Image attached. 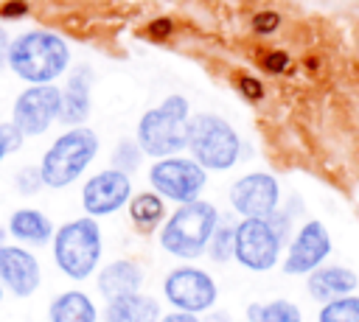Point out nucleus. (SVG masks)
<instances>
[{
	"label": "nucleus",
	"instance_id": "f257e3e1",
	"mask_svg": "<svg viewBox=\"0 0 359 322\" xmlns=\"http://www.w3.org/2000/svg\"><path fill=\"white\" fill-rule=\"evenodd\" d=\"M137 146L151 157H171L188 146V104L180 95L165 98L137 123Z\"/></svg>",
	"mask_w": 359,
	"mask_h": 322
},
{
	"label": "nucleus",
	"instance_id": "f03ea898",
	"mask_svg": "<svg viewBox=\"0 0 359 322\" xmlns=\"http://www.w3.org/2000/svg\"><path fill=\"white\" fill-rule=\"evenodd\" d=\"M219 224V213L210 202H188L182 204L163 227L160 244L165 252L177 258H196L208 249V241Z\"/></svg>",
	"mask_w": 359,
	"mask_h": 322
},
{
	"label": "nucleus",
	"instance_id": "7ed1b4c3",
	"mask_svg": "<svg viewBox=\"0 0 359 322\" xmlns=\"http://www.w3.org/2000/svg\"><path fill=\"white\" fill-rule=\"evenodd\" d=\"M95 151H98L95 132H90V129H70V132H65L42 157V165H39L42 182L50 185V188L70 185L93 162Z\"/></svg>",
	"mask_w": 359,
	"mask_h": 322
},
{
	"label": "nucleus",
	"instance_id": "20e7f679",
	"mask_svg": "<svg viewBox=\"0 0 359 322\" xmlns=\"http://www.w3.org/2000/svg\"><path fill=\"white\" fill-rule=\"evenodd\" d=\"M53 258L56 266L73 277L84 280L93 274L101 258V230L93 218H76L65 227H59L53 238Z\"/></svg>",
	"mask_w": 359,
	"mask_h": 322
},
{
	"label": "nucleus",
	"instance_id": "39448f33",
	"mask_svg": "<svg viewBox=\"0 0 359 322\" xmlns=\"http://www.w3.org/2000/svg\"><path fill=\"white\" fill-rule=\"evenodd\" d=\"M188 148L202 168L224 171L238 160V134L219 115H196L188 120Z\"/></svg>",
	"mask_w": 359,
	"mask_h": 322
},
{
	"label": "nucleus",
	"instance_id": "423d86ee",
	"mask_svg": "<svg viewBox=\"0 0 359 322\" xmlns=\"http://www.w3.org/2000/svg\"><path fill=\"white\" fill-rule=\"evenodd\" d=\"M8 62L28 81H50L53 76H59L65 70L67 48L59 36L45 34V31H34V34L20 36L11 45Z\"/></svg>",
	"mask_w": 359,
	"mask_h": 322
},
{
	"label": "nucleus",
	"instance_id": "0eeeda50",
	"mask_svg": "<svg viewBox=\"0 0 359 322\" xmlns=\"http://www.w3.org/2000/svg\"><path fill=\"white\" fill-rule=\"evenodd\" d=\"M280 238L272 230L269 218H244L236 224V252L233 258L250 272H266L278 263Z\"/></svg>",
	"mask_w": 359,
	"mask_h": 322
},
{
	"label": "nucleus",
	"instance_id": "6e6552de",
	"mask_svg": "<svg viewBox=\"0 0 359 322\" xmlns=\"http://www.w3.org/2000/svg\"><path fill=\"white\" fill-rule=\"evenodd\" d=\"M149 179L160 196L188 204V202H196L199 190L205 188V168L196 165L194 160L165 157L151 165Z\"/></svg>",
	"mask_w": 359,
	"mask_h": 322
},
{
	"label": "nucleus",
	"instance_id": "1a4fd4ad",
	"mask_svg": "<svg viewBox=\"0 0 359 322\" xmlns=\"http://www.w3.org/2000/svg\"><path fill=\"white\" fill-rule=\"evenodd\" d=\"M165 300L185 314H202L210 311L216 302V283L208 272L194 269V266H180L174 272H168L165 283H163Z\"/></svg>",
	"mask_w": 359,
	"mask_h": 322
},
{
	"label": "nucleus",
	"instance_id": "9d476101",
	"mask_svg": "<svg viewBox=\"0 0 359 322\" xmlns=\"http://www.w3.org/2000/svg\"><path fill=\"white\" fill-rule=\"evenodd\" d=\"M62 92L50 84H39L25 90L14 104V129L20 134H42L53 118H59Z\"/></svg>",
	"mask_w": 359,
	"mask_h": 322
},
{
	"label": "nucleus",
	"instance_id": "9b49d317",
	"mask_svg": "<svg viewBox=\"0 0 359 322\" xmlns=\"http://www.w3.org/2000/svg\"><path fill=\"white\" fill-rule=\"evenodd\" d=\"M278 182L269 174H247L233 182L230 202L244 218H269L278 210Z\"/></svg>",
	"mask_w": 359,
	"mask_h": 322
},
{
	"label": "nucleus",
	"instance_id": "f8f14e48",
	"mask_svg": "<svg viewBox=\"0 0 359 322\" xmlns=\"http://www.w3.org/2000/svg\"><path fill=\"white\" fill-rule=\"evenodd\" d=\"M331 252V235L320 221H306L294 241L289 244V255L283 260V272L286 274H311L314 269H320V263L325 260V255Z\"/></svg>",
	"mask_w": 359,
	"mask_h": 322
},
{
	"label": "nucleus",
	"instance_id": "ddd939ff",
	"mask_svg": "<svg viewBox=\"0 0 359 322\" xmlns=\"http://www.w3.org/2000/svg\"><path fill=\"white\" fill-rule=\"evenodd\" d=\"M129 193H132V185H129V176L109 168V171H101L95 174L84 190H81V204L90 216H107V213H115L118 207H123L129 202Z\"/></svg>",
	"mask_w": 359,
	"mask_h": 322
},
{
	"label": "nucleus",
	"instance_id": "4468645a",
	"mask_svg": "<svg viewBox=\"0 0 359 322\" xmlns=\"http://www.w3.org/2000/svg\"><path fill=\"white\" fill-rule=\"evenodd\" d=\"M0 283L17 297H31L39 288L36 258L22 246H0Z\"/></svg>",
	"mask_w": 359,
	"mask_h": 322
},
{
	"label": "nucleus",
	"instance_id": "2eb2a0df",
	"mask_svg": "<svg viewBox=\"0 0 359 322\" xmlns=\"http://www.w3.org/2000/svg\"><path fill=\"white\" fill-rule=\"evenodd\" d=\"M356 286H359L356 272H351L345 266H320L309 274V294L323 305L331 300L348 297Z\"/></svg>",
	"mask_w": 359,
	"mask_h": 322
},
{
	"label": "nucleus",
	"instance_id": "dca6fc26",
	"mask_svg": "<svg viewBox=\"0 0 359 322\" xmlns=\"http://www.w3.org/2000/svg\"><path fill=\"white\" fill-rule=\"evenodd\" d=\"M140 286H143V269L132 260H112L98 274V291L107 297V302L118 300V297L137 294Z\"/></svg>",
	"mask_w": 359,
	"mask_h": 322
},
{
	"label": "nucleus",
	"instance_id": "f3484780",
	"mask_svg": "<svg viewBox=\"0 0 359 322\" xmlns=\"http://www.w3.org/2000/svg\"><path fill=\"white\" fill-rule=\"evenodd\" d=\"M160 302L149 294H129L107 302L104 322H160Z\"/></svg>",
	"mask_w": 359,
	"mask_h": 322
},
{
	"label": "nucleus",
	"instance_id": "a211bd4d",
	"mask_svg": "<svg viewBox=\"0 0 359 322\" xmlns=\"http://www.w3.org/2000/svg\"><path fill=\"white\" fill-rule=\"evenodd\" d=\"M87 115H90V70L87 67H79L70 76L67 90L62 92L59 118L65 123H81Z\"/></svg>",
	"mask_w": 359,
	"mask_h": 322
},
{
	"label": "nucleus",
	"instance_id": "6ab92c4d",
	"mask_svg": "<svg viewBox=\"0 0 359 322\" xmlns=\"http://www.w3.org/2000/svg\"><path fill=\"white\" fill-rule=\"evenodd\" d=\"M95 305L81 291H65L59 294L48 308V322H95Z\"/></svg>",
	"mask_w": 359,
	"mask_h": 322
},
{
	"label": "nucleus",
	"instance_id": "aec40b11",
	"mask_svg": "<svg viewBox=\"0 0 359 322\" xmlns=\"http://www.w3.org/2000/svg\"><path fill=\"white\" fill-rule=\"evenodd\" d=\"M8 230H11L14 238H20L25 244H45L50 238V232H53L50 218L45 213H39V210H31V207L17 210L11 216V221H8Z\"/></svg>",
	"mask_w": 359,
	"mask_h": 322
},
{
	"label": "nucleus",
	"instance_id": "412c9836",
	"mask_svg": "<svg viewBox=\"0 0 359 322\" xmlns=\"http://www.w3.org/2000/svg\"><path fill=\"white\" fill-rule=\"evenodd\" d=\"M250 322H303L300 308L289 300H272V302H252L247 308Z\"/></svg>",
	"mask_w": 359,
	"mask_h": 322
},
{
	"label": "nucleus",
	"instance_id": "4be33fe9",
	"mask_svg": "<svg viewBox=\"0 0 359 322\" xmlns=\"http://www.w3.org/2000/svg\"><path fill=\"white\" fill-rule=\"evenodd\" d=\"M163 213H165V204H163V199L154 196V193H137V196L129 202V216H132V221L140 224V227H154V224L163 218Z\"/></svg>",
	"mask_w": 359,
	"mask_h": 322
},
{
	"label": "nucleus",
	"instance_id": "5701e85b",
	"mask_svg": "<svg viewBox=\"0 0 359 322\" xmlns=\"http://www.w3.org/2000/svg\"><path fill=\"white\" fill-rule=\"evenodd\" d=\"M317 322H359V297L348 294L325 302L317 314Z\"/></svg>",
	"mask_w": 359,
	"mask_h": 322
},
{
	"label": "nucleus",
	"instance_id": "b1692460",
	"mask_svg": "<svg viewBox=\"0 0 359 322\" xmlns=\"http://www.w3.org/2000/svg\"><path fill=\"white\" fill-rule=\"evenodd\" d=\"M236 252V227L233 224H216L210 241H208V255L216 260V263H227Z\"/></svg>",
	"mask_w": 359,
	"mask_h": 322
},
{
	"label": "nucleus",
	"instance_id": "393cba45",
	"mask_svg": "<svg viewBox=\"0 0 359 322\" xmlns=\"http://www.w3.org/2000/svg\"><path fill=\"white\" fill-rule=\"evenodd\" d=\"M140 146L135 143V140H121L118 143V148H115V154H112V165H115V171H121V174H129V171H135L137 165H140Z\"/></svg>",
	"mask_w": 359,
	"mask_h": 322
},
{
	"label": "nucleus",
	"instance_id": "a878e982",
	"mask_svg": "<svg viewBox=\"0 0 359 322\" xmlns=\"http://www.w3.org/2000/svg\"><path fill=\"white\" fill-rule=\"evenodd\" d=\"M14 185H17V190H22V193H36L45 182H42L39 168H22V171H17Z\"/></svg>",
	"mask_w": 359,
	"mask_h": 322
},
{
	"label": "nucleus",
	"instance_id": "bb28decb",
	"mask_svg": "<svg viewBox=\"0 0 359 322\" xmlns=\"http://www.w3.org/2000/svg\"><path fill=\"white\" fill-rule=\"evenodd\" d=\"M20 143H22V134L14 129V123H11V126H0V160H3L8 151H14Z\"/></svg>",
	"mask_w": 359,
	"mask_h": 322
},
{
	"label": "nucleus",
	"instance_id": "cd10ccee",
	"mask_svg": "<svg viewBox=\"0 0 359 322\" xmlns=\"http://www.w3.org/2000/svg\"><path fill=\"white\" fill-rule=\"evenodd\" d=\"M278 22H280V17H278L275 11H258V14L252 17V28H255L258 34H269V31H275Z\"/></svg>",
	"mask_w": 359,
	"mask_h": 322
},
{
	"label": "nucleus",
	"instance_id": "c85d7f7f",
	"mask_svg": "<svg viewBox=\"0 0 359 322\" xmlns=\"http://www.w3.org/2000/svg\"><path fill=\"white\" fill-rule=\"evenodd\" d=\"M286 64H289V56L283 50H272V53L264 56V67L269 73H280V70H286Z\"/></svg>",
	"mask_w": 359,
	"mask_h": 322
},
{
	"label": "nucleus",
	"instance_id": "c756f323",
	"mask_svg": "<svg viewBox=\"0 0 359 322\" xmlns=\"http://www.w3.org/2000/svg\"><path fill=\"white\" fill-rule=\"evenodd\" d=\"M238 87H241V92H244L247 98H252V101L264 95L261 81H258V78H252V76H241V84H238Z\"/></svg>",
	"mask_w": 359,
	"mask_h": 322
},
{
	"label": "nucleus",
	"instance_id": "7c9ffc66",
	"mask_svg": "<svg viewBox=\"0 0 359 322\" xmlns=\"http://www.w3.org/2000/svg\"><path fill=\"white\" fill-rule=\"evenodd\" d=\"M25 0H11L6 6H0V17H17V14H25Z\"/></svg>",
	"mask_w": 359,
	"mask_h": 322
},
{
	"label": "nucleus",
	"instance_id": "2f4dec72",
	"mask_svg": "<svg viewBox=\"0 0 359 322\" xmlns=\"http://www.w3.org/2000/svg\"><path fill=\"white\" fill-rule=\"evenodd\" d=\"M149 31H151V36H157V39H165V36L171 34V22H168V20H154V22L149 25Z\"/></svg>",
	"mask_w": 359,
	"mask_h": 322
},
{
	"label": "nucleus",
	"instance_id": "473e14b6",
	"mask_svg": "<svg viewBox=\"0 0 359 322\" xmlns=\"http://www.w3.org/2000/svg\"><path fill=\"white\" fill-rule=\"evenodd\" d=\"M160 322H199L196 314H185V311H174V314H163Z\"/></svg>",
	"mask_w": 359,
	"mask_h": 322
},
{
	"label": "nucleus",
	"instance_id": "72a5a7b5",
	"mask_svg": "<svg viewBox=\"0 0 359 322\" xmlns=\"http://www.w3.org/2000/svg\"><path fill=\"white\" fill-rule=\"evenodd\" d=\"M199 322H233V319H230V314H224V311H210V314H205V319H199Z\"/></svg>",
	"mask_w": 359,
	"mask_h": 322
},
{
	"label": "nucleus",
	"instance_id": "f704fd0d",
	"mask_svg": "<svg viewBox=\"0 0 359 322\" xmlns=\"http://www.w3.org/2000/svg\"><path fill=\"white\" fill-rule=\"evenodd\" d=\"M3 53H6V34L0 31V64H3Z\"/></svg>",
	"mask_w": 359,
	"mask_h": 322
},
{
	"label": "nucleus",
	"instance_id": "c9c22d12",
	"mask_svg": "<svg viewBox=\"0 0 359 322\" xmlns=\"http://www.w3.org/2000/svg\"><path fill=\"white\" fill-rule=\"evenodd\" d=\"M3 235H6V232H3V227H0V246H3Z\"/></svg>",
	"mask_w": 359,
	"mask_h": 322
},
{
	"label": "nucleus",
	"instance_id": "e433bc0d",
	"mask_svg": "<svg viewBox=\"0 0 359 322\" xmlns=\"http://www.w3.org/2000/svg\"><path fill=\"white\" fill-rule=\"evenodd\" d=\"M0 300H3V283H0Z\"/></svg>",
	"mask_w": 359,
	"mask_h": 322
}]
</instances>
